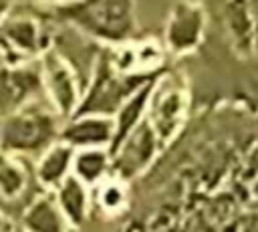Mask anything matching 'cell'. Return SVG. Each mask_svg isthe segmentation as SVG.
Instances as JSON below:
<instances>
[{
  "label": "cell",
  "mask_w": 258,
  "mask_h": 232,
  "mask_svg": "<svg viewBox=\"0 0 258 232\" xmlns=\"http://www.w3.org/2000/svg\"><path fill=\"white\" fill-rule=\"evenodd\" d=\"M50 14L101 46H119L139 32L135 0H69Z\"/></svg>",
  "instance_id": "obj_1"
},
{
  "label": "cell",
  "mask_w": 258,
  "mask_h": 232,
  "mask_svg": "<svg viewBox=\"0 0 258 232\" xmlns=\"http://www.w3.org/2000/svg\"><path fill=\"white\" fill-rule=\"evenodd\" d=\"M62 121L46 97L34 99L0 119V151L34 161L60 139Z\"/></svg>",
  "instance_id": "obj_2"
},
{
  "label": "cell",
  "mask_w": 258,
  "mask_h": 232,
  "mask_svg": "<svg viewBox=\"0 0 258 232\" xmlns=\"http://www.w3.org/2000/svg\"><path fill=\"white\" fill-rule=\"evenodd\" d=\"M147 81L153 79H143L119 71L111 59L109 46H103L75 113H95V115L113 117L117 109L125 103V99L133 95Z\"/></svg>",
  "instance_id": "obj_3"
},
{
  "label": "cell",
  "mask_w": 258,
  "mask_h": 232,
  "mask_svg": "<svg viewBox=\"0 0 258 232\" xmlns=\"http://www.w3.org/2000/svg\"><path fill=\"white\" fill-rule=\"evenodd\" d=\"M54 18L50 12L38 14L36 10H12L0 24V56L8 63L38 61L40 54L52 44Z\"/></svg>",
  "instance_id": "obj_4"
},
{
  "label": "cell",
  "mask_w": 258,
  "mask_h": 232,
  "mask_svg": "<svg viewBox=\"0 0 258 232\" xmlns=\"http://www.w3.org/2000/svg\"><path fill=\"white\" fill-rule=\"evenodd\" d=\"M189 107V95L183 79L169 71H163L151 87L147 121L157 133L161 145L165 147L181 131Z\"/></svg>",
  "instance_id": "obj_5"
},
{
  "label": "cell",
  "mask_w": 258,
  "mask_h": 232,
  "mask_svg": "<svg viewBox=\"0 0 258 232\" xmlns=\"http://www.w3.org/2000/svg\"><path fill=\"white\" fill-rule=\"evenodd\" d=\"M44 192L34 176L32 159L0 151V212L18 222L24 210Z\"/></svg>",
  "instance_id": "obj_6"
},
{
  "label": "cell",
  "mask_w": 258,
  "mask_h": 232,
  "mask_svg": "<svg viewBox=\"0 0 258 232\" xmlns=\"http://www.w3.org/2000/svg\"><path fill=\"white\" fill-rule=\"evenodd\" d=\"M38 67H40V81L46 101L54 107V111L62 119L71 117L77 111L85 91L81 77L69 65V61L60 56L52 46L40 54Z\"/></svg>",
  "instance_id": "obj_7"
},
{
  "label": "cell",
  "mask_w": 258,
  "mask_h": 232,
  "mask_svg": "<svg viewBox=\"0 0 258 232\" xmlns=\"http://www.w3.org/2000/svg\"><path fill=\"white\" fill-rule=\"evenodd\" d=\"M208 14L198 0H177L167 12L163 26V46L167 54L183 56L194 52L206 34Z\"/></svg>",
  "instance_id": "obj_8"
},
{
  "label": "cell",
  "mask_w": 258,
  "mask_h": 232,
  "mask_svg": "<svg viewBox=\"0 0 258 232\" xmlns=\"http://www.w3.org/2000/svg\"><path fill=\"white\" fill-rule=\"evenodd\" d=\"M40 97L44 91L38 61L8 63L0 56V119Z\"/></svg>",
  "instance_id": "obj_9"
},
{
  "label": "cell",
  "mask_w": 258,
  "mask_h": 232,
  "mask_svg": "<svg viewBox=\"0 0 258 232\" xmlns=\"http://www.w3.org/2000/svg\"><path fill=\"white\" fill-rule=\"evenodd\" d=\"M163 149L157 133L145 119L133 133L125 137L121 145H117L113 153V176L131 182L137 176H141L157 157V153Z\"/></svg>",
  "instance_id": "obj_10"
},
{
  "label": "cell",
  "mask_w": 258,
  "mask_h": 232,
  "mask_svg": "<svg viewBox=\"0 0 258 232\" xmlns=\"http://www.w3.org/2000/svg\"><path fill=\"white\" fill-rule=\"evenodd\" d=\"M109 52L115 67L127 75L155 79L165 71L163 67H165L167 50L163 42H157L151 38H145V40L133 38L119 46H109Z\"/></svg>",
  "instance_id": "obj_11"
},
{
  "label": "cell",
  "mask_w": 258,
  "mask_h": 232,
  "mask_svg": "<svg viewBox=\"0 0 258 232\" xmlns=\"http://www.w3.org/2000/svg\"><path fill=\"white\" fill-rule=\"evenodd\" d=\"M115 125L113 117L95 113H75L62 121L60 141L69 143L73 149L85 147H109L113 145Z\"/></svg>",
  "instance_id": "obj_12"
},
{
  "label": "cell",
  "mask_w": 258,
  "mask_h": 232,
  "mask_svg": "<svg viewBox=\"0 0 258 232\" xmlns=\"http://www.w3.org/2000/svg\"><path fill=\"white\" fill-rule=\"evenodd\" d=\"M52 194L69 226L73 230L83 228L93 210V188H89L85 182H81L71 173L64 182H60L52 190Z\"/></svg>",
  "instance_id": "obj_13"
},
{
  "label": "cell",
  "mask_w": 258,
  "mask_h": 232,
  "mask_svg": "<svg viewBox=\"0 0 258 232\" xmlns=\"http://www.w3.org/2000/svg\"><path fill=\"white\" fill-rule=\"evenodd\" d=\"M16 224L26 232H73L50 190H44L24 210Z\"/></svg>",
  "instance_id": "obj_14"
},
{
  "label": "cell",
  "mask_w": 258,
  "mask_h": 232,
  "mask_svg": "<svg viewBox=\"0 0 258 232\" xmlns=\"http://www.w3.org/2000/svg\"><path fill=\"white\" fill-rule=\"evenodd\" d=\"M73 157L75 149L64 141H54L48 149H44L34 161V176L44 190H54L60 182H64L73 173Z\"/></svg>",
  "instance_id": "obj_15"
},
{
  "label": "cell",
  "mask_w": 258,
  "mask_h": 232,
  "mask_svg": "<svg viewBox=\"0 0 258 232\" xmlns=\"http://www.w3.org/2000/svg\"><path fill=\"white\" fill-rule=\"evenodd\" d=\"M157 79V77H155ZM153 79V81H155ZM153 81H147L145 85H141L133 95H129L125 99V103L117 109V113L113 115V125H115V135H113V145L111 151L121 145L125 141V137L129 133H133L145 119H147V105H149V93L153 87Z\"/></svg>",
  "instance_id": "obj_16"
},
{
  "label": "cell",
  "mask_w": 258,
  "mask_h": 232,
  "mask_svg": "<svg viewBox=\"0 0 258 232\" xmlns=\"http://www.w3.org/2000/svg\"><path fill=\"white\" fill-rule=\"evenodd\" d=\"M73 176L85 182L89 188L99 186L113 176V153L109 147H85L75 149Z\"/></svg>",
  "instance_id": "obj_17"
},
{
  "label": "cell",
  "mask_w": 258,
  "mask_h": 232,
  "mask_svg": "<svg viewBox=\"0 0 258 232\" xmlns=\"http://www.w3.org/2000/svg\"><path fill=\"white\" fill-rule=\"evenodd\" d=\"M123 180L111 176L93 188V206H99L105 214H117L127 202V190Z\"/></svg>",
  "instance_id": "obj_18"
},
{
  "label": "cell",
  "mask_w": 258,
  "mask_h": 232,
  "mask_svg": "<svg viewBox=\"0 0 258 232\" xmlns=\"http://www.w3.org/2000/svg\"><path fill=\"white\" fill-rule=\"evenodd\" d=\"M14 8H16V0H0V24L10 16Z\"/></svg>",
  "instance_id": "obj_19"
},
{
  "label": "cell",
  "mask_w": 258,
  "mask_h": 232,
  "mask_svg": "<svg viewBox=\"0 0 258 232\" xmlns=\"http://www.w3.org/2000/svg\"><path fill=\"white\" fill-rule=\"evenodd\" d=\"M16 226V222H12L10 218H6L2 212H0V232H12Z\"/></svg>",
  "instance_id": "obj_20"
},
{
  "label": "cell",
  "mask_w": 258,
  "mask_h": 232,
  "mask_svg": "<svg viewBox=\"0 0 258 232\" xmlns=\"http://www.w3.org/2000/svg\"><path fill=\"white\" fill-rule=\"evenodd\" d=\"M36 4H40V6H46V8H52V6H58V4H64V2H69V0H34Z\"/></svg>",
  "instance_id": "obj_21"
},
{
  "label": "cell",
  "mask_w": 258,
  "mask_h": 232,
  "mask_svg": "<svg viewBox=\"0 0 258 232\" xmlns=\"http://www.w3.org/2000/svg\"><path fill=\"white\" fill-rule=\"evenodd\" d=\"M12 232H26V230H22V228H20V226H18V224H16V226H14V230H12Z\"/></svg>",
  "instance_id": "obj_22"
}]
</instances>
